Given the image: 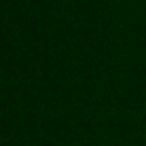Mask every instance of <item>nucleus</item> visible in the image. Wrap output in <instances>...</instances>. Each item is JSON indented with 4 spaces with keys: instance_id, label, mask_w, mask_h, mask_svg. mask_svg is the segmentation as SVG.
Returning <instances> with one entry per match:
<instances>
[]
</instances>
